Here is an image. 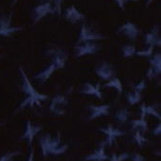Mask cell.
Here are the masks:
<instances>
[{
  "label": "cell",
  "instance_id": "1",
  "mask_svg": "<svg viewBox=\"0 0 161 161\" xmlns=\"http://www.w3.org/2000/svg\"><path fill=\"white\" fill-rule=\"evenodd\" d=\"M20 75H21V92L25 96V98L21 102L19 105L16 112L25 108H32L34 105L41 107V103L48 99V95L39 92L31 84L27 75L24 71L22 67L19 68Z\"/></svg>",
  "mask_w": 161,
  "mask_h": 161
},
{
  "label": "cell",
  "instance_id": "2",
  "mask_svg": "<svg viewBox=\"0 0 161 161\" xmlns=\"http://www.w3.org/2000/svg\"><path fill=\"white\" fill-rule=\"evenodd\" d=\"M39 144L43 158H47L50 156L63 155L69 149V146L62 142L59 133L57 135L47 133L41 136L39 138Z\"/></svg>",
  "mask_w": 161,
  "mask_h": 161
},
{
  "label": "cell",
  "instance_id": "3",
  "mask_svg": "<svg viewBox=\"0 0 161 161\" xmlns=\"http://www.w3.org/2000/svg\"><path fill=\"white\" fill-rule=\"evenodd\" d=\"M105 39H107V36L102 35L101 33L96 31L92 26L84 24L80 27L75 43H81L85 42H96V41L105 40Z\"/></svg>",
  "mask_w": 161,
  "mask_h": 161
},
{
  "label": "cell",
  "instance_id": "4",
  "mask_svg": "<svg viewBox=\"0 0 161 161\" xmlns=\"http://www.w3.org/2000/svg\"><path fill=\"white\" fill-rule=\"evenodd\" d=\"M55 13L53 0H42L40 4L35 6L32 9V20L33 25L41 21L44 16Z\"/></svg>",
  "mask_w": 161,
  "mask_h": 161
},
{
  "label": "cell",
  "instance_id": "5",
  "mask_svg": "<svg viewBox=\"0 0 161 161\" xmlns=\"http://www.w3.org/2000/svg\"><path fill=\"white\" fill-rule=\"evenodd\" d=\"M23 26L12 25L11 24V13L4 14L0 13V36L2 37H9L12 34L23 30Z\"/></svg>",
  "mask_w": 161,
  "mask_h": 161
},
{
  "label": "cell",
  "instance_id": "6",
  "mask_svg": "<svg viewBox=\"0 0 161 161\" xmlns=\"http://www.w3.org/2000/svg\"><path fill=\"white\" fill-rule=\"evenodd\" d=\"M74 50L75 57L81 58L87 55H95L100 50V46L94 42H85L81 43H75Z\"/></svg>",
  "mask_w": 161,
  "mask_h": 161
},
{
  "label": "cell",
  "instance_id": "7",
  "mask_svg": "<svg viewBox=\"0 0 161 161\" xmlns=\"http://www.w3.org/2000/svg\"><path fill=\"white\" fill-rule=\"evenodd\" d=\"M68 105V99L65 94H56L49 106V111L57 116L65 114V107Z\"/></svg>",
  "mask_w": 161,
  "mask_h": 161
},
{
  "label": "cell",
  "instance_id": "8",
  "mask_svg": "<svg viewBox=\"0 0 161 161\" xmlns=\"http://www.w3.org/2000/svg\"><path fill=\"white\" fill-rule=\"evenodd\" d=\"M45 56L49 57L52 60H54L59 69H63L66 65V61L68 58L67 53L65 50H63L62 48L59 47H55V48H50L47 49L44 52Z\"/></svg>",
  "mask_w": 161,
  "mask_h": 161
},
{
  "label": "cell",
  "instance_id": "9",
  "mask_svg": "<svg viewBox=\"0 0 161 161\" xmlns=\"http://www.w3.org/2000/svg\"><path fill=\"white\" fill-rule=\"evenodd\" d=\"M57 70H59L58 64L51 59L50 63L45 67L43 68L42 70H41L39 73H37L34 76H33V80L40 83V84H42V83H45L49 78L50 76L57 71Z\"/></svg>",
  "mask_w": 161,
  "mask_h": 161
},
{
  "label": "cell",
  "instance_id": "10",
  "mask_svg": "<svg viewBox=\"0 0 161 161\" xmlns=\"http://www.w3.org/2000/svg\"><path fill=\"white\" fill-rule=\"evenodd\" d=\"M94 72L97 76H99L102 80H106V81H108L109 79L114 77L116 75L113 65L107 61L101 62L100 64H98L95 67Z\"/></svg>",
  "mask_w": 161,
  "mask_h": 161
},
{
  "label": "cell",
  "instance_id": "11",
  "mask_svg": "<svg viewBox=\"0 0 161 161\" xmlns=\"http://www.w3.org/2000/svg\"><path fill=\"white\" fill-rule=\"evenodd\" d=\"M89 109V121H93L98 118L107 117L110 113L109 105H91L88 107Z\"/></svg>",
  "mask_w": 161,
  "mask_h": 161
},
{
  "label": "cell",
  "instance_id": "12",
  "mask_svg": "<svg viewBox=\"0 0 161 161\" xmlns=\"http://www.w3.org/2000/svg\"><path fill=\"white\" fill-rule=\"evenodd\" d=\"M99 131L107 136V139H106L105 142H106L107 145H108V146H111L113 144V142L116 141L117 138L125 136L126 134L125 131L121 130V129H119V128H117V127H115V126H113L111 125H108L107 127L99 128Z\"/></svg>",
  "mask_w": 161,
  "mask_h": 161
},
{
  "label": "cell",
  "instance_id": "13",
  "mask_svg": "<svg viewBox=\"0 0 161 161\" xmlns=\"http://www.w3.org/2000/svg\"><path fill=\"white\" fill-rule=\"evenodd\" d=\"M42 127L41 125H36L32 124V122L27 121L25 124V132L20 137V140L21 141H26L28 145L31 146L34 138L42 131Z\"/></svg>",
  "mask_w": 161,
  "mask_h": 161
},
{
  "label": "cell",
  "instance_id": "14",
  "mask_svg": "<svg viewBox=\"0 0 161 161\" xmlns=\"http://www.w3.org/2000/svg\"><path fill=\"white\" fill-rule=\"evenodd\" d=\"M149 69L146 72V76L149 79L158 77L161 73V55L160 53L152 55L149 58Z\"/></svg>",
  "mask_w": 161,
  "mask_h": 161
},
{
  "label": "cell",
  "instance_id": "15",
  "mask_svg": "<svg viewBox=\"0 0 161 161\" xmlns=\"http://www.w3.org/2000/svg\"><path fill=\"white\" fill-rule=\"evenodd\" d=\"M140 32L141 31L139 27L132 22H126L117 29L118 34L125 35V37H127L129 40H132V41L138 38V36L140 35Z\"/></svg>",
  "mask_w": 161,
  "mask_h": 161
},
{
  "label": "cell",
  "instance_id": "16",
  "mask_svg": "<svg viewBox=\"0 0 161 161\" xmlns=\"http://www.w3.org/2000/svg\"><path fill=\"white\" fill-rule=\"evenodd\" d=\"M79 92L84 95L89 96H94L100 100L103 99V93L101 91V85L100 83L92 84L91 82H86L82 85L81 89L79 90Z\"/></svg>",
  "mask_w": 161,
  "mask_h": 161
},
{
  "label": "cell",
  "instance_id": "17",
  "mask_svg": "<svg viewBox=\"0 0 161 161\" xmlns=\"http://www.w3.org/2000/svg\"><path fill=\"white\" fill-rule=\"evenodd\" d=\"M160 27L159 25H155L153 28L144 34V42L147 46H159L161 45L160 39Z\"/></svg>",
  "mask_w": 161,
  "mask_h": 161
},
{
  "label": "cell",
  "instance_id": "18",
  "mask_svg": "<svg viewBox=\"0 0 161 161\" xmlns=\"http://www.w3.org/2000/svg\"><path fill=\"white\" fill-rule=\"evenodd\" d=\"M64 18L68 22H70L72 24H75L80 21H83L85 19V15L82 12H80L74 5H72L65 9Z\"/></svg>",
  "mask_w": 161,
  "mask_h": 161
},
{
  "label": "cell",
  "instance_id": "19",
  "mask_svg": "<svg viewBox=\"0 0 161 161\" xmlns=\"http://www.w3.org/2000/svg\"><path fill=\"white\" fill-rule=\"evenodd\" d=\"M106 142H103L100 146L92 154L88 155L87 157H85L83 159L84 160H108L109 159V157L106 154Z\"/></svg>",
  "mask_w": 161,
  "mask_h": 161
},
{
  "label": "cell",
  "instance_id": "20",
  "mask_svg": "<svg viewBox=\"0 0 161 161\" xmlns=\"http://www.w3.org/2000/svg\"><path fill=\"white\" fill-rule=\"evenodd\" d=\"M141 118H143L145 119V117L147 115H150V116H153V117H156L158 118V120H160V113L158 112V110L156 108L155 106H147L146 104H142L141 105Z\"/></svg>",
  "mask_w": 161,
  "mask_h": 161
},
{
  "label": "cell",
  "instance_id": "21",
  "mask_svg": "<svg viewBox=\"0 0 161 161\" xmlns=\"http://www.w3.org/2000/svg\"><path fill=\"white\" fill-rule=\"evenodd\" d=\"M105 88H113L115 89L119 94H122L123 93V91H124V88H123V84H122V81L120 78L114 76L112 77L111 79H109L106 84H105Z\"/></svg>",
  "mask_w": 161,
  "mask_h": 161
},
{
  "label": "cell",
  "instance_id": "22",
  "mask_svg": "<svg viewBox=\"0 0 161 161\" xmlns=\"http://www.w3.org/2000/svg\"><path fill=\"white\" fill-rule=\"evenodd\" d=\"M130 125H131V128H132L133 130L139 129V130L144 131V132L148 130V124H147L146 120L143 119V118L132 120V121L130 122Z\"/></svg>",
  "mask_w": 161,
  "mask_h": 161
},
{
  "label": "cell",
  "instance_id": "23",
  "mask_svg": "<svg viewBox=\"0 0 161 161\" xmlns=\"http://www.w3.org/2000/svg\"><path fill=\"white\" fill-rule=\"evenodd\" d=\"M142 94L141 92L133 90V92L126 93V100L131 106L139 104L142 101Z\"/></svg>",
  "mask_w": 161,
  "mask_h": 161
},
{
  "label": "cell",
  "instance_id": "24",
  "mask_svg": "<svg viewBox=\"0 0 161 161\" xmlns=\"http://www.w3.org/2000/svg\"><path fill=\"white\" fill-rule=\"evenodd\" d=\"M129 116H130V113H129V110L127 108H122V109H119L116 113H115V119L121 123V124H125L127 123L128 119H129Z\"/></svg>",
  "mask_w": 161,
  "mask_h": 161
},
{
  "label": "cell",
  "instance_id": "25",
  "mask_svg": "<svg viewBox=\"0 0 161 161\" xmlns=\"http://www.w3.org/2000/svg\"><path fill=\"white\" fill-rule=\"evenodd\" d=\"M132 138H133L134 142H135L137 145L141 146V147H142V146L147 142V139L142 135V131L139 130V129H136V131H135V133H134V135H133Z\"/></svg>",
  "mask_w": 161,
  "mask_h": 161
},
{
  "label": "cell",
  "instance_id": "26",
  "mask_svg": "<svg viewBox=\"0 0 161 161\" xmlns=\"http://www.w3.org/2000/svg\"><path fill=\"white\" fill-rule=\"evenodd\" d=\"M136 47L132 44H125L122 47V54L124 58H132L136 54Z\"/></svg>",
  "mask_w": 161,
  "mask_h": 161
},
{
  "label": "cell",
  "instance_id": "27",
  "mask_svg": "<svg viewBox=\"0 0 161 161\" xmlns=\"http://www.w3.org/2000/svg\"><path fill=\"white\" fill-rule=\"evenodd\" d=\"M154 49H155V47H153V46H147V48L144 49V50H137L135 56L150 58L153 55V53H154Z\"/></svg>",
  "mask_w": 161,
  "mask_h": 161
},
{
  "label": "cell",
  "instance_id": "28",
  "mask_svg": "<svg viewBox=\"0 0 161 161\" xmlns=\"http://www.w3.org/2000/svg\"><path fill=\"white\" fill-rule=\"evenodd\" d=\"M129 158H130V155L128 153H123V154H119V155L118 154H113L109 158V159L113 161H122L125 160V159H129Z\"/></svg>",
  "mask_w": 161,
  "mask_h": 161
},
{
  "label": "cell",
  "instance_id": "29",
  "mask_svg": "<svg viewBox=\"0 0 161 161\" xmlns=\"http://www.w3.org/2000/svg\"><path fill=\"white\" fill-rule=\"evenodd\" d=\"M145 88H146V82H145L144 79H142L138 84H136V85L133 86V90L138 91V92H142L143 90H145Z\"/></svg>",
  "mask_w": 161,
  "mask_h": 161
},
{
  "label": "cell",
  "instance_id": "30",
  "mask_svg": "<svg viewBox=\"0 0 161 161\" xmlns=\"http://www.w3.org/2000/svg\"><path fill=\"white\" fill-rule=\"evenodd\" d=\"M20 152H11V153H7L4 154L2 157H0V160H11L14 157L18 156Z\"/></svg>",
  "mask_w": 161,
  "mask_h": 161
},
{
  "label": "cell",
  "instance_id": "31",
  "mask_svg": "<svg viewBox=\"0 0 161 161\" xmlns=\"http://www.w3.org/2000/svg\"><path fill=\"white\" fill-rule=\"evenodd\" d=\"M61 2L62 0H53V6H54V11L60 14L61 12Z\"/></svg>",
  "mask_w": 161,
  "mask_h": 161
},
{
  "label": "cell",
  "instance_id": "32",
  "mask_svg": "<svg viewBox=\"0 0 161 161\" xmlns=\"http://www.w3.org/2000/svg\"><path fill=\"white\" fill-rule=\"evenodd\" d=\"M117 3V5L122 8V9H125V5L126 2H130V1H133V2H138L140 0H113Z\"/></svg>",
  "mask_w": 161,
  "mask_h": 161
},
{
  "label": "cell",
  "instance_id": "33",
  "mask_svg": "<svg viewBox=\"0 0 161 161\" xmlns=\"http://www.w3.org/2000/svg\"><path fill=\"white\" fill-rule=\"evenodd\" d=\"M129 159H132V160H134V161H142V160H144V159H145V158H144V157H142L141 154H132V155H130Z\"/></svg>",
  "mask_w": 161,
  "mask_h": 161
},
{
  "label": "cell",
  "instance_id": "34",
  "mask_svg": "<svg viewBox=\"0 0 161 161\" xmlns=\"http://www.w3.org/2000/svg\"><path fill=\"white\" fill-rule=\"evenodd\" d=\"M160 130H161V125H160V124H158V125L156 126V128H155V129H153L152 134H153V135H156V136H158V135H160Z\"/></svg>",
  "mask_w": 161,
  "mask_h": 161
},
{
  "label": "cell",
  "instance_id": "35",
  "mask_svg": "<svg viewBox=\"0 0 161 161\" xmlns=\"http://www.w3.org/2000/svg\"><path fill=\"white\" fill-rule=\"evenodd\" d=\"M153 1H154V0H147V4H146V6H149Z\"/></svg>",
  "mask_w": 161,
  "mask_h": 161
},
{
  "label": "cell",
  "instance_id": "36",
  "mask_svg": "<svg viewBox=\"0 0 161 161\" xmlns=\"http://www.w3.org/2000/svg\"><path fill=\"white\" fill-rule=\"evenodd\" d=\"M2 125H3V124H2V123H0V126H2Z\"/></svg>",
  "mask_w": 161,
  "mask_h": 161
}]
</instances>
